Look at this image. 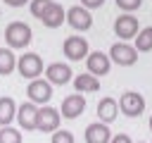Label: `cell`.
I'll use <instances>...</instances> for the list:
<instances>
[{
    "label": "cell",
    "mask_w": 152,
    "mask_h": 143,
    "mask_svg": "<svg viewBox=\"0 0 152 143\" xmlns=\"http://www.w3.org/2000/svg\"><path fill=\"white\" fill-rule=\"evenodd\" d=\"M109 62H116V64H121V67H131V64H135L138 62V52H135V48L133 45H128V43H114L112 48H109Z\"/></svg>",
    "instance_id": "4"
},
{
    "label": "cell",
    "mask_w": 152,
    "mask_h": 143,
    "mask_svg": "<svg viewBox=\"0 0 152 143\" xmlns=\"http://www.w3.org/2000/svg\"><path fill=\"white\" fill-rule=\"evenodd\" d=\"M45 81L52 86V83H57V86H64V83H69L71 81V67L66 64V62H52L48 69H45Z\"/></svg>",
    "instance_id": "9"
},
{
    "label": "cell",
    "mask_w": 152,
    "mask_h": 143,
    "mask_svg": "<svg viewBox=\"0 0 152 143\" xmlns=\"http://www.w3.org/2000/svg\"><path fill=\"white\" fill-rule=\"evenodd\" d=\"M62 50H64V57H69V60H83V57H88V41L81 36H69V38H64Z\"/></svg>",
    "instance_id": "8"
},
{
    "label": "cell",
    "mask_w": 152,
    "mask_h": 143,
    "mask_svg": "<svg viewBox=\"0 0 152 143\" xmlns=\"http://www.w3.org/2000/svg\"><path fill=\"white\" fill-rule=\"evenodd\" d=\"M152 50V26H145L135 33V52H147Z\"/></svg>",
    "instance_id": "19"
},
{
    "label": "cell",
    "mask_w": 152,
    "mask_h": 143,
    "mask_svg": "<svg viewBox=\"0 0 152 143\" xmlns=\"http://www.w3.org/2000/svg\"><path fill=\"white\" fill-rule=\"evenodd\" d=\"M52 143H74V133L71 131H64V129H57L52 133Z\"/></svg>",
    "instance_id": "23"
},
{
    "label": "cell",
    "mask_w": 152,
    "mask_h": 143,
    "mask_svg": "<svg viewBox=\"0 0 152 143\" xmlns=\"http://www.w3.org/2000/svg\"><path fill=\"white\" fill-rule=\"evenodd\" d=\"M86 64H88V74H90V76H95V79H97V76H104V74L109 72V67H112L109 57H107L104 52H100V50L88 52Z\"/></svg>",
    "instance_id": "10"
},
{
    "label": "cell",
    "mask_w": 152,
    "mask_h": 143,
    "mask_svg": "<svg viewBox=\"0 0 152 143\" xmlns=\"http://www.w3.org/2000/svg\"><path fill=\"white\" fill-rule=\"evenodd\" d=\"M64 19H66L69 26L76 29V31H88V29L93 26V17H90V12L83 10V7H78V5L69 7V10L64 12Z\"/></svg>",
    "instance_id": "5"
},
{
    "label": "cell",
    "mask_w": 152,
    "mask_h": 143,
    "mask_svg": "<svg viewBox=\"0 0 152 143\" xmlns=\"http://www.w3.org/2000/svg\"><path fill=\"white\" fill-rule=\"evenodd\" d=\"M140 5H142V0H116V7H119V10H124L126 14H128V12H133V10H138Z\"/></svg>",
    "instance_id": "24"
},
{
    "label": "cell",
    "mask_w": 152,
    "mask_h": 143,
    "mask_svg": "<svg viewBox=\"0 0 152 143\" xmlns=\"http://www.w3.org/2000/svg\"><path fill=\"white\" fill-rule=\"evenodd\" d=\"M40 21H43L48 29H59V26L64 24V10H62V5L50 2V5H48V10L43 12Z\"/></svg>",
    "instance_id": "15"
},
{
    "label": "cell",
    "mask_w": 152,
    "mask_h": 143,
    "mask_svg": "<svg viewBox=\"0 0 152 143\" xmlns=\"http://www.w3.org/2000/svg\"><path fill=\"white\" fill-rule=\"evenodd\" d=\"M5 5H10V7H24L26 2H31V0H2Z\"/></svg>",
    "instance_id": "27"
},
{
    "label": "cell",
    "mask_w": 152,
    "mask_h": 143,
    "mask_svg": "<svg viewBox=\"0 0 152 143\" xmlns=\"http://www.w3.org/2000/svg\"><path fill=\"white\" fill-rule=\"evenodd\" d=\"M36 129H40V131H57V129H59V110H55V107H43V110H38Z\"/></svg>",
    "instance_id": "12"
},
{
    "label": "cell",
    "mask_w": 152,
    "mask_h": 143,
    "mask_svg": "<svg viewBox=\"0 0 152 143\" xmlns=\"http://www.w3.org/2000/svg\"><path fill=\"white\" fill-rule=\"evenodd\" d=\"M14 69H17V57L12 55V50L0 48V74L7 76V74H12Z\"/></svg>",
    "instance_id": "20"
},
{
    "label": "cell",
    "mask_w": 152,
    "mask_h": 143,
    "mask_svg": "<svg viewBox=\"0 0 152 143\" xmlns=\"http://www.w3.org/2000/svg\"><path fill=\"white\" fill-rule=\"evenodd\" d=\"M17 69H19V74H21L24 79L33 81V79H38L40 72H43V60H40V55H36V52H26V55L19 57Z\"/></svg>",
    "instance_id": "3"
},
{
    "label": "cell",
    "mask_w": 152,
    "mask_h": 143,
    "mask_svg": "<svg viewBox=\"0 0 152 143\" xmlns=\"http://www.w3.org/2000/svg\"><path fill=\"white\" fill-rule=\"evenodd\" d=\"M71 81H74L76 93H95V91H100V79L90 76V74H78Z\"/></svg>",
    "instance_id": "17"
},
{
    "label": "cell",
    "mask_w": 152,
    "mask_h": 143,
    "mask_svg": "<svg viewBox=\"0 0 152 143\" xmlns=\"http://www.w3.org/2000/svg\"><path fill=\"white\" fill-rule=\"evenodd\" d=\"M116 112H119V105H116L114 98H102V100L97 102V117H100L102 124L114 122V119H116Z\"/></svg>",
    "instance_id": "16"
},
{
    "label": "cell",
    "mask_w": 152,
    "mask_h": 143,
    "mask_svg": "<svg viewBox=\"0 0 152 143\" xmlns=\"http://www.w3.org/2000/svg\"><path fill=\"white\" fill-rule=\"evenodd\" d=\"M138 31H140V29H138V19H135L133 14H121V17H116V21H114V33L121 38V43H126L128 38H135Z\"/></svg>",
    "instance_id": "6"
},
{
    "label": "cell",
    "mask_w": 152,
    "mask_h": 143,
    "mask_svg": "<svg viewBox=\"0 0 152 143\" xmlns=\"http://www.w3.org/2000/svg\"><path fill=\"white\" fill-rule=\"evenodd\" d=\"M109 143H133V141H131L126 133H116V136H112V141H109Z\"/></svg>",
    "instance_id": "26"
},
{
    "label": "cell",
    "mask_w": 152,
    "mask_h": 143,
    "mask_svg": "<svg viewBox=\"0 0 152 143\" xmlns=\"http://www.w3.org/2000/svg\"><path fill=\"white\" fill-rule=\"evenodd\" d=\"M86 110V98L81 93H74V95H66L62 100V114L59 117H66V119H76L81 117V112Z\"/></svg>",
    "instance_id": "11"
},
{
    "label": "cell",
    "mask_w": 152,
    "mask_h": 143,
    "mask_svg": "<svg viewBox=\"0 0 152 143\" xmlns=\"http://www.w3.org/2000/svg\"><path fill=\"white\" fill-rule=\"evenodd\" d=\"M150 131H152V117H150Z\"/></svg>",
    "instance_id": "28"
},
{
    "label": "cell",
    "mask_w": 152,
    "mask_h": 143,
    "mask_svg": "<svg viewBox=\"0 0 152 143\" xmlns=\"http://www.w3.org/2000/svg\"><path fill=\"white\" fill-rule=\"evenodd\" d=\"M26 95L31 98V102L33 105H45L50 98H52V86L45 81V79H33L31 83H28V88H26Z\"/></svg>",
    "instance_id": "7"
},
{
    "label": "cell",
    "mask_w": 152,
    "mask_h": 143,
    "mask_svg": "<svg viewBox=\"0 0 152 143\" xmlns=\"http://www.w3.org/2000/svg\"><path fill=\"white\" fill-rule=\"evenodd\" d=\"M109 141H112V131L107 124L93 122L86 126V143H109Z\"/></svg>",
    "instance_id": "13"
},
{
    "label": "cell",
    "mask_w": 152,
    "mask_h": 143,
    "mask_svg": "<svg viewBox=\"0 0 152 143\" xmlns=\"http://www.w3.org/2000/svg\"><path fill=\"white\" fill-rule=\"evenodd\" d=\"M17 114V105L10 95H2L0 98V126H10V122L14 119Z\"/></svg>",
    "instance_id": "18"
},
{
    "label": "cell",
    "mask_w": 152,
    "mask_h": 143,
    "mask_svg": "<svg viewBox=\"0 0 152 143\" xmlns=\"http://www.w3.org/2000/svg\"><path fill=\"white\" fill-rule=\"evenodd\" d=\"M0 143H21V133L12 126H2L0 129Z\"/></svg>",
    "instance_id": "21"
},
{
    "label": "cell",
    "mask_w": 152,
    "mask_h": 143,
    "mask_svg": "<svg viewBox=\"0 0 152 143\" xmlns=\"http://www.w3.org/2000/svg\"><path fill=\"white\" fill-rule=\"evenodd\" d=\"M81 2H83V5H81L83 10H97V7L104 5V0H81Z\"/></svg>",
    "instance_id": "25"
},
{
    "label": "cell",
    "mask_w": 152,
    "mask_h": 143,
    "mask_svg": "<svg viewBox=\"0 0 152 143\" xmlns=\"http://www.w3.org/2000/svg\"><path fill=\"white\" fill-rule=\"evenodd\" d=\"M119 112L126 114V117H140L145 112V98L135 91H126L121 98H119Z\"/></svg>",
    "instance_id": "2"
},
{
    "label": "cell",
    "mask_w": 152,
    "mask_h": 143,
    "mask_svg": "<svg viewBox=\"0 0 152 143\" xmlns=\"http://www.w3.org/2000/svg\"><path fill=\"white\" fill-rule=\"evenodd\" d=\"M52 0H31L28 2V7H31V14L36 17V19H40L43 17V12L48 10V5H50Z\"/></svg>",
    "instance_id": "22"
},
{
    "label": "cell",
    "mask_w": 152,
    "mask_h": 143,
    "mask_svg": "<svg viewBox=\"0 0 152 143\" xmlns=\"http://www.w3.org/2000/svg\"><path fill=\"white\" fill-rule=\"evenodd\" d=\"M140 143H142V141H140Z\"/></svg>",
    "instance_id": "29"
},
{
    "label": "cell",
    "mask_w": 152,
    "mask_h": 143,
    "mask_svg": "<svg viewBox=\"0 0 152 143\" xmlns=\"http://www.w3.org/2000/svg\"><path fill=\"white\" fill-rule=\"evenodd\" d=\"M5 41L10 48H26L31 43V26L24 21H12L5 29Z\"/></svg>",
    "instance_id": "1"
},
{
    "label": "cell",
    "mask_w": 152,
    "mask_h": 143,
    "mask_svg": "<svg viewBox=\"0 0 152 143\" xmlns=\"http://www.w3.org/2000/svg\"><path fill=\"white\" fill-rule=\"evenodd\" d=\"M17 122H19V126L21 129H26V131H31V129H36V117H38V107L33 105V102H21V107L17 110Z\"/></svg>",
    "instance_id": "14"
}]
</instances>
